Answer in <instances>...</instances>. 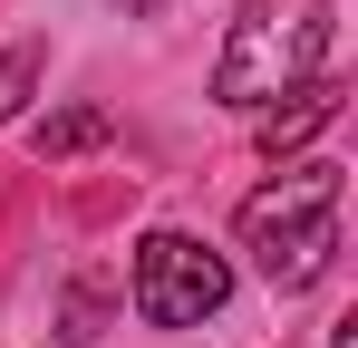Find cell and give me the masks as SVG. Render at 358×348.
Listing matches in <instances>:
<instances>
[{
	"label": "cell",
	"mask_w": 358,
	"mask_h": 348,
	"mask_svg": "<svg viewBox=\"0 0 358 348\" xmlns=\"http://www.w3.org/2000/svg\"><path fill=\"white\" fill-rule=\"evenodd\" d=\"M242 252L281 290H310L339 252V165H291L281 184H262L242 203Z\"/></svg>",
	"instance_id": "7a4b0ae2"
},
{
	"label": "cell",
	"mask_w": 358,
	"mask_h": 348,
	"mask_svg": "<svg viewBox=\"0 0 358 348\" xmlns=\"http://www.w3.org/2000/svg\"><path fill=\"white\" fill-rule=\"evenodd\" d=\"M29 78H39V58H29V49H0V126H10V107L29 97Z\"/></svg>",
	"instance_id": "8992f818"
},
{
	"label": "cell",
	"mask_w": 358,
	"mask_h": 348,
	"mask_svg": "<svg viewBox=\"0 0 358 348\" xmlns=\"http://www.w3.org/2000/svg\"><path fill=\"white\" fill-rule=\"evenodd\" d=\"M329 39H339L329 0H252L233 20V39H223V58H213V97L223 107H262V97H281L300 78H320Z\"/></svg>",
	"instance_id": "6da1fadb"
},
{
	"label": "cell",
	"mask_w": 358,
	"mask_h": 348,
	"mask_svg": "<svg viewBox=\"0 0 358 348\" xmlns=\"http://www.w3.org/2000/svg\"><path fill=\"white\" fill-rule=\"evenodd\" d=\"M281 97H291V107L262 116V155H300V145L339 116V87H329V78H300V87H281Z\"/></svg>",
	"instance_id": "277c9868"
},
{
	"label": "cell",
	"mask_w": 358,
	"mask_h": 348,
	"mask_svg": "<svg viewBox=\"0 0 358 348\" xmlns=\"http://www.w3.org/2000/svg\"><path fill=\"white\" fill-rule=\"evenodd\" d=\"M223 252H203L194 232H145L136 242V310L155 319V329H194V319H213L223 310Z\"/></svg>",
	"instance_id": "3957f363"
},
{
	"label": "cell",
	"mask_w": 358,
	"mask_h": 348,
	"mask_svg": "<svg viewBox=\"0 0 358 348\" xmlns=\"http://www.w3.org/2000/svg\"><path fill=\"white\" fill-rule=\"evenodd\" d=\"M107 136V116L97 107H68V116H39V155L59 165V155H78V145H97Z\"/></svg>",
	"instance_id": "5b68a950"
}]
</instances>
